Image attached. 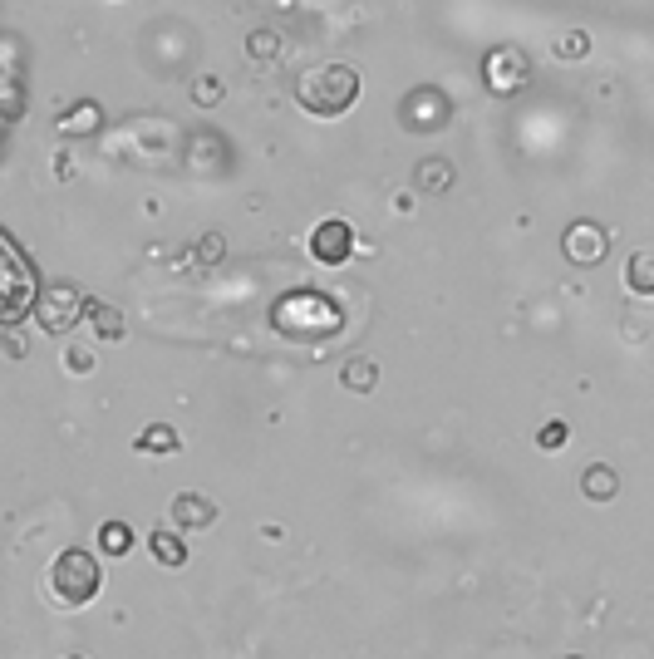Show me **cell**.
I'll return each mask as SVG.
<instances>
[{"mask_svg": "<svg viewBox=\"0 0 654 659\" xmlns=\"http://www.w3.org/2000/svg\"><path fill=\"white\" fill-rule=\"evenodd\" d=\"M625 286H630L635 296H654V246L630 251V261H625Z\"/></svg>", "mask_w": 654, "mask_h": 659, "instance_id": "obj_10", "label": "cell"}, {"mask_svg": "<svg viewBox=\"0 0 654 659\" xmlns=\"http://www.w3.org/2000/svg\"><path fill=\"white\" fill-rule=\"evenodd\" d=\"M84 325L94 330V340H123V315L104 300H89L84 305Z\"/></svg>", "mask_w": 654, "mask_h": 659, "instance_id": "obj_9", "label": "cell"}, {"mask_svg": "<svg viewBox=\"0 0 654 659\" xmlns=\"http://www.w3.org/2000/svg\"><path fill=\"white\" fill-rule=\"evenodd\" d=\"M99 123H104V114H99V104H74V109H64L60 114V133H99Z\"/></svg>", "mask_w": 654, "mask_h": 659, "instance_id": "obj_15", "label": "cell"}, {"mask_svg": "<svg viewBox=\"0 0 654 659\" xmlns=\"http://www.w3.org/2000/svg\"><path fill=\"white\" fill-rule=\"evenodd\" d=\"M246 50H251L256 60H271V55H281V35H271V30H251V35H246Z\"/></svg>", "mask_w": 654, "mask_h": 659, "instance_id": "obj_18", "label": "cell"}, {"mask_svg": "<svg viewBox=\"0 0 654 659\" xmlns=\"http://www.w3.org/2000/svg\"><path fill=\"white\" fill-rule=\"evenodd\" d=\"M89 300L79 296L74 286H55V291H45L40 305H35V315H40V325L50 330V335H64L74 320H79V310H84Z\"/></svg>", "mask_w": 654, "mask_h": 659, "instance_id": "obj_7", "label": "cell"}, {"mask_svg": "<svg viewBox=\"0 0 654 659\" xmlns=\"http://www.w3.org/2000/svg\"><path fill=\"white\" fill-rule=\"evenodd\" d=\"M202 261H222V237H207V241H202Z\"/></svg>", "mask_w": 654, "mask_h": 659, "instance_id": "obj_23", "label": "cell"}, {"mask_svg": "<svg viewBox=\"0 0 654 659\" xmlns=\"http://www.w3.org/2000/svg\"><path fill=\"white\" fill-rule=\"evenodd\" d=\"M99 586H104V571H99V561L84 546H64L60 556H55V566H50V596H55V605L79 610V605H89V600L99 596Z\"/></svg>", "mask_w": 654, "mask_h": 659, "instance_id": "obj_2", "label": "cell"}, {"mask_svg": "<svg viewBox=\"0 0 654 659\" xmlns=\"http://www.w3.org/2000/svg\"><path fill=\"white\" fill-rule=\"evenodd\" d=\"M482 79H487L492 94H522L527 79H532V64H527V55L517 45H497L487 55V64H482Z\"/></svg>", "mask_w": 654, "mask_h": 659, "instance_id": "obj_4", "label": "cell"}, {"mask_svg": "<svg viewBox=\"0 0 654 659\" xmlns=\"http://www.w3.org/2000/svg\"><path fill=\"white\" fill-rule=\"evenodd\" d=\"M310 256H315L320 266H345V261L355 256V227L340 222V217L320 222V227L310 232Z\"/></svg>", "mask_w": 654, "mask_h": 659, "instance_id": "obj_5", "label": "cell"}, {"mask_svg": "<svg viewBox=\"0 0 654 659\" xmlns=\"http://www.w3.org/2000/svg\"><path fill=\"white\" fill-rule=\"evenodd\" d=\"M148 551H153V561L168 566V571L187 566V541H182L178 532H153V537H148Z\"/></svg>", "mask_w": 654, "mask_h": 659, "instance_id": "obj_13", "label": "cell"}, {"mask_svg": "<svg viewBox=\"0 0 654 659\" xmlns=\"http://www.w3.org/2000/svg\"><path fill=\"white\" fill-rule=\"evenodd\" d=\"M566 433H571V428H566V423H561V419L541 423V433H536V448H541V453H561V443H566Z\"/></svg>", "mask_w": 654, "mask_h": 659, "instance_id": "obj_19", "label": "cell"}, {"mask_svg": "<svg viewBox=\"0 0 654 659\" xmlns=\"http://www.w3.org/2000/svg\"><path fill=\"white\" fill-rule=\"evenodd\" d=\"M192 99H197L202 109L222 104V79H212V74H207V79H197V84H192Z\"/></svg>", "mask_w": 654, "mask_h": 659, "instance_id": "obj_20", "label": "cell"}, {"mask_svg": "<svg viewBox=\"0 0 654 659\" xmlns=\"http://www.w3.org/2000/svg\"><path fill=\"white\" fill-rule=\"evenodd\" d=\"M561 251H566V261H571V266H595V261H605L610 237H605V227H600V222H571V227H566V237H561Z\"/></svg>", "mask_w": 654, "mask_h": 659, "instance_id": "obj_6", "label": "cell"}, {"mask_svg": "<svg viewBox=\"0 0 654 659\" xmlns=\"http://www.w3.org/2000/svg\"><path fill=\"white\" fill-rule=\"evenodd\" d=\"M414 187L418 192H448V187H453V163H448V158H418Z\"/></svg>", "mask_w": 654, "mask_h": 659, "instance_id": "obj_11", "label": "cell"}, {"mask_svg": "<svg viewBox=\"0 0 654 659\" xmlns=\"http://www.w3.org/2000/svg\"><path fill=\"white\" fill-rule=\"evenodd\" d=\"M168 517H173V527H182V532H202V527L217 522V502L202 497V492H178L173 507H168Z\"/></svg>", "mask_w": 654, "mask_h": 659, "instance_id": "obj_8", "label": "cell"}, {"mask_svg": "<svg viewBox=\"0 0 654 659\" xmlns=\"http://www.w3.org/2000/svg\"><path fill=\"white\" fill-rule=\"evenodd\" d=\"M340 384H345V389H355V394H369V389L379 384V369H374V360H345V369H340Z\"/></svg>", "mask_w": 654, "mask_h": 659, "instance_id": "obj_16", "label": "cell"}, {"mask_svg": "<svg viewBox=\"0 0 654 659\" xmlns=\"http://www.w3.org/2000/svg\"><path fill=\"white\" fill-rule=\"evenodd\" d=\"M64 369H69V374H89V369H94V355L79 350V345H69V350H64Z\"/></svg>", "mask_w": 654, "mask_h": 659, "instance_id": "obj_21", "label": "cell"}, {"mask_svg": "<svg viewBox=\"0 0 654 659\" xmlns=\"http://www.w3.org/2000/svg\"><path fill=\"white\" fill-rule=\"evenodd\" d=\"M296 104L315 119H340L359 104V69L355 64H315L296 79Z\"/></svg>", "mask_w": 654, "mask_h": 659, "instance_id": "obj_1", "label": "cell"}, {"mask_svg": "<svg viewBox=\"0 0 654 659\" xmlns=\"http://www.w3.org/2000/svg\"><path fill=\"white\" fill-rule=\"evenodd\" d=\"M453 119V104H448V94L443 89H433V84H418L404 94V109H399V123L409 128V133H438L443 123Z\"/></svg>", "mask_w": 654, "mask_h": 659, "instance_id": "obj_3", "label": "cell"}, {"mask_svg": "<svg viewBox=\"0 0 654 659\" xmlns=\"http://www.w3.org/2000/svg\"><path fill=\"white\" fill-rule=\"evenodd\" d=\"M586 45H591V40L576 30V35H566V45H561V50H566V60H581V50H586Z\"/></svg>", "mask_w": 654, "mask_h": 659, "instance_id": "obj_22", "label": "cell"}, {"mask_svg": "<svg viewBox=\"0 0 654 659\" xmlns=\"http://www.w3.org/2000/svg\"><path fill=\"white\" fill-rule=\"evenodd\" d=\"M133 448L148 453V458H168V453H178V428H173V423H153V428L138 433Z\"/></svg>", "mask_w": 654, "mask_h": 659, "instance_id": "obj_12", "label": "cell"}, {"mask_svg": "<svg viewBox=\"0 0 654 659\" xmlns=\"http://www.w3.org/2000/svg\"><path fill=\"white\" fill-rule=\"evenodd\" d=\"M581 492L591 497V502H610L615 492H620V478H615V468H605V463H595L581 473Z\"/></svg>", "mask_w": 654, "mask_h": 659, "instance_id": "obj_14", "label": "cell"}, {"mask_svg": "<svg viewBox=\"0 0 654 659\" xmlns=\"http://www.w3.org/2000/svg\"><path fill=\"white\" fill-rule=\"evenodd\" d=\"M69 659H84V655H69Z\"/></svg>", "mask_w": 654, "mask_h": 659, "instance_id": "obj_24", "label": "cell"}, {"mask_svg": "<svg viewBox=\"0 0 654 659\" xmlns=\"http://www.w3.org/2000/svg\"><path fill=\"white\" fill-rule=\"evenodd\" d=\"M99 546H104V556H128L133 551V527L128 522H104L99 527Z\"/></svg>", "mask_w": 654, "mask_h": 659, "instance_id": "obj_17", "label": "cell"}]
</instances>
